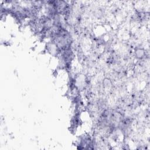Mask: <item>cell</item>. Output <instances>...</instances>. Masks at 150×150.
<instances>
[{"label":"cell","instance_id":"obj_1","mask_svg":"<svg viewBox=\"0 0 150 150\" xmlns=\"http://www.w3.org/2000/svg\"><path fill=\"white\" fill-rule=\"evenodd\" d=\"M136 56L138 59L143 58L145 56V51L142 49H137L136 51Z\"/></svg>","mask_w":150,"mask_h":150}]
</instances>
